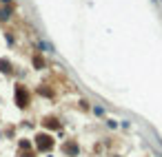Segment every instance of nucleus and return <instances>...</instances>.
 Returning a JSON list of instances; mask_svg holds the SVG:
<instances>
[{
    "mask_svg": "<svg viewBox=\"0 0 162 157\" xmlns=\"http://www.w3.org/2000/svg\"><path fill=\"white\" fill-rule=\"evenodd\" d=\"M38 140H40V142H38V146H40V148H49V146H51L49 137H44V135H42V137H38Z\"/></svg>",
    "mask_w": 162,
    "mask_h": 157,
    "instance_id": "nucleus-1",
    "label": "nucleus"
}]
</instances>
